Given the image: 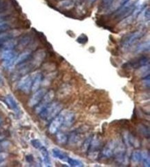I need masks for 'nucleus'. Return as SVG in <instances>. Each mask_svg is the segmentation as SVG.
<instances>
[{"label": "nucleus", "instance_id": "1", "mask_svg": "<svg viewBox=\"0 0 150 167\" xmlns=\"http://www.w3.org/2000/svg\"><path fill=\"white\" fill-rule=\"evenodd\" d=\"M62 104L59 103L58 102H51L40 113L39 116L42 120H51L60 113L62 109Z\"/></svg>", "mask_w": 150, "mask_h": 167}, {"label": "nucleus", "instance_id": "2", "mask_svg": "<svg viewBox=\"0 0 150 167\" xmlns=\"http://www.w3.org/2000/svg\"><path fill=\"white\" fill-rule=\"evenodd\" d=\"M145 32L143 30H137L134 33H129V34L125 35L122 37L120 45H121L122 49L124 50H128L132 46H134L137 41L140 40L141 38H143L145 35Z\"/></svg>", "mask_w": 150, "mask_h": 167}, {"label": "nucleus", "instance_id": "3", "mask_svg": "<svg viewBox=\"0 0 150 167\" xmlns=\"http://www.w3.org/2000/svg\"><path fill=\"white\" fill-rule=\"evenodd\" d=\"M136 0H129L127 2L123 4L119 9L115 12L116 18L118 20H122L132 15L136 8Z\"/></svg>", "mask_w": 150, "mask_h": 167}, {"label": "nucleus", "instance_id": "4", "mask_svg": "<svg viewBox=\"0 0 150 167\" xmlns=\"http://www.w3.org/2000/svg\"><path fill=\"white\" fill-rule=\"evenodd\" d=\"M102 142L98 135L92 136L90 146L88 149V156L91 160H96L100 155Z\"/></svg>", "mask_w": 150, "mask_h": 167}, {"label": "nucleus", "instance_id": "5", "mask_svg": "<svg viewBox=\"0 0 150 167\" xmlns=\"http://www.w3.org/2000/svg\"><path fill=\"white\" fill-rule=\"evenodd\" d=\"M64 111H65V110H61L60 113L52 120L49 127V131L50 133L55 134V133H57L61 129L62 124H63Z\"/></svg>", "mask_w": 150, "mask_h": 167}, {"label": "nucleus", "instance_id": "6", "mask_svg": "<svg viewBox=\"0 0 150 167\" xmlns=\"http://www.w3.org/2000/svg\"><path fill=\"white\" fill-rule=\"evenodd\" d=\"M54 96H55V93H54L53 91H49L46 93L44 96L42 97V99L40 102H39V104L36 106L35 108V113L37 114H39L49 104L53 101Z\"/></svg>", "mask_w": 150, "mask_h": 167}, {"label": "nucleus", "instance_id": "7", "mask_svg": "<svg viewBox=\"0 0 150 167\" xmlns=\"http://www.w3.org/2000/svg\"><path fill=\"white\" fill-rule=\"evenodd\" d=\"M34 77L31 75H26L21 78L17 84L18 89L25 93H28L31 91V86Z\"/></svg>", "mask_w": 150, "mask_h": 167}, {"label": "nucleus", "instance_id": "8", "mask_svg": "<svg viewBox=\"0 0 150 167\" xmlns=\"http://www.w3.org/2000/svg\"><path fill=\"white\" fill-rule=\"evenodd\" d=\"M126 152V148L125 144L122 142H120L119 143L117 142L115 150H114L113 156L115 158V161L118 164H121L123 163Z\"/></svg>", "mask_w": 150, "mask_h": 167}, {"label": "nucleus", "instance_id": "9", "mask_svg": "<svg viewBox=\"0 0 150 167\" xmlns=\"http://www.w3.org/2000/svg\"><path fill=\"white\" fill-rule=\"evenodd\" d=\"M117 144V142L116 140H111L109 142L107 143L104 148L102 150L101 152V156L104 158H111L113 157L114 152L115 150V148Z\"/></svg>", "mask_w": 150, "mask_h": 167}, {"label": "nucleus", "instance_id": "10", "mask_svg": "<svg viewBox=\"0 0 150 167\" xmlns=\"http://www.w3.org/2000/svg\"><path fill=\"white\" fill-rule=\"evenodd\" d=\"M47 91L45 89H38L37 91L34 92V94L32 95V97H31V99H29L28 102V106L30 107H34L36 106L37 104H39V102L41 101L42 97L44 96V95L47 93Z\"/></svg>", "mask_w": 150, "mask_h": 167}, {"label": "nucleus", "instance_id": "11", "mask_svg": "<svg viewBox=\"0 0 150 167\" xmlns=\"http://www.w3.org/2000/svg\"><path fill=\"white\" fill-rule=\"evenodd\" d=\"M75 122V114L73 112L71 111H67L65 110L64 114V120H63V124L61 128L66 129L69 128L74 124Z\"/></svg>", "mask_w": 150, "mask_h": 167}, {"label": "nucleus", "instance_id": "12", "mask_svg": "<svg viewBox=\"0 0 150 167\" xmlns=\"http://www.w3.org/2000/svg\"><path fill=\"white\" fill-rule=\"evenodd\" d=\"M5 102L10 109L15 113L16 114H19L20 113V108L19 107L17 102H16L15 99L11 95H8L5 97Z\"/></svg>", "mask_w": 150, "mask_h": 167}, {"label": "nucleus", "instance_id": "13", "mask_svg": "<svg viewBox=\"0 0 150 167\" xmlns=\"http://www.w3.org/2000/svg\"><path fill=\"white\" fill-rule=\"evenodd\" d=\"M127 64H129V66H130L132 68H138L141 67V66L149 64V57L143 56V57H139L136 60H134V61L129 62Z\"/></svg>", "mask_w": 150, "mask_h": 167}, {"label": "nucleus", "instance_id": "14", "mask_svg": "<svg viewBox=\"0 0 150 167\" xmlns=\"http://www.w3.org/2000/svg\"><path fill=\"white\" fill-rule=\"evenodd\" d=\"M129 0H114V1L112 2L111 5L109 6V8H108L105 11L108 14H111L113 13V12H115L116 10L119 9L123 4H125L126 2H127Z\"/></svg>", "mask_w": 150, "mask_h": 167}, {"label": "nucleus", "instance_id": "15", "mask_svg": "<svg viewBox=\"0 0 150 167\" xmlns=\"http://www.w3.org/2000/svg\"><path fill=\"white\" fill-rule=\"evenodd\" d=\"M16 31H9V32H2L0 33V46H2L4 43L10 39H13L17 36V34Z\"/></svg>", "mask_w": 150, "mask_h": 167}, {"label": "nucleus", "instance_id": "16", "mask_svg": "<svg viewBox=\"0 0 150 167\" xmlns=\"http://www.w3.org/2000/svg\"><path fill=\"white\" fill-rule=\"evenodd\" d=\"M40 151L42 158V161L44 164L46 166H51V159H50L49 152H48L47 149L44 147L40 148L39 149Z\"/></svg>", "mask_w": 150, "mask_h": 167}, {"label": "nucleus", "instance_id": "17", "mask_svg": "<svg viewBox=\"0 0 150 167\" xmlns=\"http://www.w3.org/2000/svg\"><path fill=\"white\" fill-rule=\"evenodd\" d=\"M17 57V54L13 50H2L0 53V59L3 61L12 59Z\"/></svg>", "mask_w": 150, "mask_h": 167}, {"label": "nucleus", "instance_id": "18", "mask_svg": "<svg viewBox=\"0 0 150 167\" xmlns=\"http://www.w3.org/2000/svg\"><path fill=\"white\" fill-rule=\"evenodd\" d=\"M52 154H53V156L54 158L64 162L67 161L68 158L67 155H66L65 153H64L63 151H61V150L59 149H57V148H55V149L52 150Z\"/></svg>", "mask_w": 150, "mask_h": 167}, {"label": "nucleus", "instance_id": "19", "mask_svg": "<svg viewBox=\"0 0 150 167\" xmlns=\"http://www.w3.org/2000/svg\"><path fill=\"white\" fill-rule=\"evenodd\" d=\"M42 80V76L41 74H37L35 75L33 78V81L32 84V86H31V91L33 92H35L39 89Z\"/></svg>", "mask_w": 150, "mask_h": 167}, {"label": "nucleus", "instance_id": "20", "mask_svg": "<svg viewBox=\"0 0 150 167\" xmlns=\"http://www.w3.org/2000/svg\"><path fill=\"white\" fill-rule=\"evenodd\" d=\"M131 162L134 164H138L141 163V151L135 150L131 155Z\"/></svg>", "mask_w": 150, "mask_h": 167}, {"label": "nucleus", "instance_id": "21", "mask_svg": "<svg viewBox=\"0 0 150 167\" xmlns=\"http://www.w3.org/2000/svg\"><path fill=\"white\" fill-rule=\"evenodd\" d=\"M45 54L43 53L42 51H39L36 53V55H35L34 59L33 61V67H37V66L40 65L41 62H42V60L44 58Z\"/></svg>", "mask_w": 150, "mask_h": 167}, {"label": "nucleus", "instance_id": "22", "mask_svg": "<svg viewBox=\"0 0 150 167\" xmlns=\"http://www.w3.org/2000/svg\"><path fill=\"white\" fill-rule=\"evenodd\" d=\"M141 162L144 166H150V153L149 151H141Z\"/></svg>", "mask_w": 150, "mask_h": 167}, {"label": "nucleus", "instance_id": "23", "mask_svg": "<svg viewBox=\"0 0 150 167\" xmlns=\"http://www.w3.org/2000/svg\"><path fill=\"white\" fill-rule=\"evenodd\" d=\"M150 49V43L149 40L145 41V42L141 43L139 44L136 48V53H145V52H149Z\"/></svg>", "mask_w": 150, "mask_h": 167}, {"label": "nucleus", "instance_id": "24", "mask_svg": "<svg viewBox=\"0 0 150 167\" xmlns=\"http://www.w3.org/2000/svg\"><path fill=\"white\" fill-rule=\"evenodd\" d=\"M17 45V42L15 39H10L2 44V50H13Z\"/></svg>", "mask_w": 150, "mask_h": 167}, {"label": "nucleus", "instance_id": "25", "mask_svg": "<svg viewBox=\"0 0 150 167\" xmlns=\"http://www.w3.org/2000/svg\"><path fill=\"white\" fill-rule=\"evenodd\" d=\"M56 135V137H57V141L58 143H60V144H66L68 142V135L62 131H58Z\"/></svg>", "mask_w": 150, "mask_h": 167}, {"label": "nucleus", "instance_id": "26", "mask_svg": "<svg viewBox=\"0 0 150 167\" xmlns=\"http://www.w3.org/2000/svg\"><path fill=\"white\" fill-rule=\"evenodd\" d=\"M134 20V19L133 18V17L131 15L127 17L122 19L121 22L118 24V26L119 28H125L127 26H128L129 25H130L133 22V21Z\"/></svg>", "mask_w": 150, "mask_h": 167}, {"label": "nucleus", "instance_id": "27", "mask_svg": "<svg viewBox=\"0 0 150 167\" xmlns=\"http://www.w3.org/2000/svg\"><path fill=\"white\" fill-rule=\"evenodd\" d=\"M31 52L29 51H25L23 52L20 54L18 57H17V59L15 60V64H21L23 62H24L26 60H28V58L30 57Z\"/></svg>", "mask_w": 150, "mask_h": 167}, {"label": "nucleus", "instance_id": "28", "mask_svg": "<svg viewBox=\"0 0 150 167\" xmlns=\"http://www.w3.org/2000/svg\"><path fill=\"white\" fill-rule=\"evenodd\" d=\"M137 69H138V75L141 78H145L149 75V64L141 66Z\"/></svg>", "mask_w": 150, "mask_h": 167}, {"label": "nucleus", "instance_id": "29", "mask_svg": "<svg viewBox=\"0 0 150 167\" xmlns=\"http://www.w3.org/2000/svg\"><path fill=\"white\" fill-rule=\"evenodd\" d=\"M138 129L139 133H140L143 136H144L147 139L149 138V129L146 125L140 124L138 126Z\"/></svg>", "mask_w": 150, "mask_h": 167}, {"label": "nucleus", "instance_id": "30", "mask_svg": "<svg viewBox=\"0 0 150 167\" xmlns=\"http://www.w3.org/2000/svg\"><path fill=\"white\" fill-rule=\"evenodd\" d=\"M58 6L64 9H70L74 6V2L72 0H62L58 3Z\"/></svg>", "mask_w": 150, "mask_h": 167}, {"label": "nucleus", "instance_id": "31", "mask_svg": "<svg viewBox=\"0 0 150 167\" xmlns=\"http://www.w3.org/2000/svg\"><path fill=\"white\" fill-rule=\"evenodd\" d=\"M138 16H141V19L145 22H149L150 18V12H149V7L145 8L144 10L141 12V13Z\"/></svg>", "mask_w": 150, "mask_h": 167}, {"label": "nucleus", "instance_id": "32", "mask_svg": "<svg viewBox=\"0 0 150 167\" xmlns=\"http://www.w3.org/2000/svg\"><path fill=\"white\" fill-rule=\"evenodd\" d=\"M68 164L71 166H76V167H82L84 166V164L82 163L80 160H78L77 159H74V158H68L67 160Z\"/></svg>", "mask_w": 150, "mask_h": 167}, {"label": "nucleus", "instance_id": "33", "mask_svg": "<svg viewBox=\"0 0 150 167\" xmlns=\"http://www.w3.org/2000/svg\"><path fill=\"white\" fill-rule=\"evenodd\" d=\"M129 141H130V145L134 147H138L140 146V143L136 137H135L132 134H129Z\"/></svg>", "mask_w": 150, "mask_h": 167}, {"label": "nucleus", "instance_id": "34", "mask_svg": "<svg viewBox=\"0 0 150 167\" xmlns=\"http://www.w3.org/2000/svg\"><path fill=\"white\" fill-rule=\"evenodd\" d=\"M91 139H92V136H89L87 137V138L85 139L84 142L82 144V151L84 152H87L88 151L89 146H90Z\"/></svg>", "mask_w": 150, "mask_h": 167}, {"label": "nucleus", "instance_id": "35", "mask_svg": "<svg viewBox=\"0 0 150 167\" xmlns=\"http://www.w3.org/2000/svg\"><path fill=\"white\" fill-rule=\"evenodd\" d=\"M31 144H32L33 147L37 149H39L40 148L43 147V144L42 143V142L38 139H32V140H31Z\"/></svg>", "mask_w": 150, "mask_h": 167}, {"label": "nucleus", "instance_id": "36", "mask_svg": "<svg viewBox=\"0 0 150 167\" xmlns=\"http://www.w3.org/2000/svg\"><path fill=\"white\" fill-rule=\"evenodd\" d=\"M87 41H88V37L84 34L81 35L77 39V41H78V43L81 44H84L87 42Z\"/></svg>", "mask_w": 150, "mask_h": 167}, {"label": "nucleus", "instance_id": "37", "mask_svg": "<svg viewBox=\"0 0 150 167\" xmlns=\"http://www.w3.org/2000/svg\"><path fill=\"white\" fill-rule=\"evenodd\" d=\"M143 86L145 88H147V89H149V86H150V78H149V76H147L145 77V78H143Z\"/></svg>", "mask_w": 150, "mask_h": 167}, {"label": "nucleus", "instance_id": "38", "mask_svg": "<svg viewBox=\"0 0 150 167\" xmlns=\"http://www.w3.org/2000/svg\"><path fill=\"white\" fill-rule=\"evenodd\" d=\"M9 28V25L5 22H0V33L2 32H5Z\"/></svg>", "mask_w": 150, "mask_h": 167}, {"label": "nucleus", "instance_id": "39", "mask_svg": "<svg viewBox=\"0 0 150 167\" xmlns=\"http://www.w3.org/2000/svg\"><path fill=\"white\" fill-rule=\"evenodd\" d=\"M31 41V38L29 37H24V38H23L22 40L20 41V45L22 46H26Z\"/></svg>", "mask_w": 150, "mask_h": 167}, {"label": "nucleus", "instance_id": "40", "mask_svg": "<svg viewBox=\"0 0 150 167\" xmlns=\"http://www.w3.org/2000/svg\"><path fill=\"white\" fill-rule=\"evenodd\" d=\"M114 0H103V8L105 10L109 8V6L111 5Z\"/></svg>", "mask_w": 150, "mask_h": 167}, {"label": "nucleus", "instance_id": "41", "mask_svg": "<svg viewBox=\"0 0 150 167\" xmlns=\"http://www.w3.org/2000/svg\"><path fill=\"white\" fill-rule=\"evenodd\" d=\"M8 157V154L4 152H0V164L2 163Z\"/></svg>", "mask_w": 150, "mask_h": 167}, {"label": "nucleus", "instance_id": "42", "mask_svg": "<svg viewBox=\"0 0 150 167\" xmlns=\"http://www.w3.org/2000/svg\"><path fill=\"white\" fill-rule=\"evenodd\" d=\"M26 160L29 163H31V162H33V160H34V158H33V156L31 155V154H29V155H27L26 156Z\"/></svg>", "mask_w": 150, "mask_h": 167}, {"label": "nucleus", "instance_id": "43", "mask_svg": "<svg viewBox=\"0 0 150 167\" xmlns=\"http://www.w3.org/2000/svg\"><path fill=\"white\" fill-rule=\"evenodd\" d=\"M4 78H3V77H2L1 74L0 73V85L3 86V85H4Z\"/></svg>", "mask_w": 150, "mask_h": 167}, {"label": "nucleus", "instance_id": "44", "mask_svg": "<svg viewBox=\"0 0 150 167\" xmlns=\"http://www.w3.org/2000/svg\"><path fill=\"white\" fill-rule=\"evenodd\" d=\"M4 136H1V135H0V142H1L2 140L4 139Z\"/></svg>", "mask_w": 150, "mask_h": 167}, {"label": "nucleus", "instance_id": "45", "mask_svg": "<svg viewBox=\"0 0 150 167\" xmlns=\"http://www.w3.org/2000/svg\"><path fill=\"white\" fill-rule=\"evenodd\" d=\"M95 1H96V0H90V1H90L91 4H93V3H94Z\"/></svg>", "mask_w": 150, "mask_h": 167}, {"label": "nucleus", "instance_id": "46", "mask_svg": "<svg viewBox=\"0 0 150 167\" xmlns=\"http://www.w3.org/2000/svg\"><path fill=\"white\" fill-rule=\"evenodd\" d=\"M1 149H4V148H3V147H2L1 143H0V152H1Z\"/></svg>", "mask_w": 150, "mask_h": 167}]
</instances>
